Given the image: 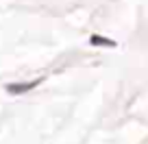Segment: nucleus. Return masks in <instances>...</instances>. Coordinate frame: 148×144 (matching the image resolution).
<instances>
[{
    "label": "nucleus",
    "mask_w": 148,
    "mask_h": 144,
    "mask_svg": "<svg viewBox=\"0 0 148 144\" xmlns=\"http://www.w3.org/2000/svg\"><path fill=\"white\" fill-rule=\"evenodd\" d=\"M92 46H107V48H116L118 44L113 42V39H109V37H102V35H92Z\"/></svg>",
    "instance_id": "obj_2"
},
{
    "label": "nucleus",
    "mask_w": 148,
    "mask_h": 144,
    "mask_svg": "<svg viewBox=\"0 0 148 144\" xmlns=\"http://www.w3.org/2000/svg\"><path fill=\"white\" fill-rule=\"evenodd\" d=\"M39 83H42L39 79L37 81H28V83H11V85H7V92L9 94H24V92H28V90L37 88Z\"/></svg>",
    "instance_id": "obj_1"
}]
</instances>
